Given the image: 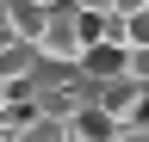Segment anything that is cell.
<instances>
[{
    "mask_svg": "<svg viewBox=\"0 0 149 142\" xmlns=\"http://www.w3.org/2000/svg\"><path fill=\"white\" fill-rule=\"evenodd\" d=\"M0 142H19V136H13V130H6V136H0Z\"/></svg>",
    "mask_w": 149,
    "mask_h": 142,
    "instance_id": "cell-12",
    "label": "cell"
},
{
    "mask_svg": "<svg viewBox=\"0 0 149 142\" xmlns=\"http://www.w3.org/2000/svg\"><path fill=\"white\" fill-rule=\"evenodd\" d=\"M68 136H74V142H112V136H118V123H112L100 105H81V111L68 117Z\"/></svg>",
    "mask_w": 149,
    "mask_h": 142,
    "instance_id": "cell-5",
    "label": "cell"
},
{
    "mask_svg": "<svg viewBox=\"0 0 149 142\" xmlns=\"http://www.w3.org/2000/svg\"><path fill=\"white\" fill-rule=\"evenodd\" d=\"M37 56L56 62V68H81V56H87V19L74 6H56L44 19V31H37Z\"/></svg>",
    "mask_w": 149,
    "mask_h": 142,
    "instance_id": "cell-1",
    "label": "cell"
},
{
    "mask_svg": "<svg viewBox=\"0 0 149 142\" xmlns=\"http://www.w3.org/2000/svg\"><path fill=\"white\" fill-rule=\"evenodd\" d=\"M19 142H68V117H50V111H31L25 123L13 130Z\"/></svg>",
    "mask_w": 149,
    "mask_h": 142,
    "instance_id": "cell-6",
    "label": "cell"
},
{
    "mask_svg": "<svg viewBox=\"0 0 149 142\" xmlns=\"http://www.w3.org/2000/svg\"><path fill=\"white\" fill-rule=\"evenodd\" d=\"M0 136H6V130H0Z\"/></svg>",
    "mask_w": 149,
    "mask_h": 142,
    "instance_id": "cell-14",
    "label": "cell"
},
{
    "mask_svg": "<svg viewBox=\"0 0 149 142\" xmlns=\"http://www.w3.org/2000/svg\"><path fill=\"white\" fill-rule=\"evenodd\" d=\"M31 6H44V12H56V6H74V0H31Z\"/></svg>",
    "mask_w": 149,
    "mask_h": 142,
    "instance_id": "cell-11",
    "label": "cell"
},
{
    "mask_svg": "<svg viewBox=\"0 0 149 142\" xmlns=\"http://www.w3.org/2000/svg\"><path fill=\"white\" fill-rule=\"evenodd\" d=\"M124 74L137 86H149V49H130V56H124Z\"/></svg>",
    "mask_w": 149,
    "mask_h": 142,
    "instance_id": "cell-8",
    "label": "cell"
},
{
    "mask_svg": "<svg viewBox=\"0 0 149 142\" xmlns=\"http://www.w3.org/2000/svg\"><path fill=\"white\" fill-rule=\"evenodd\" d=\"M124 49H149V6L124 19Z\"/></svg>",
    "mask_w": 149,
    "mask_h": 142,
    "instance_id": "cell-7",
    "label": "cell"
},
{
    "mask_svg": "<svg viewBox=\"0 0 149 142\" xmlns=\"http://www.w3.org/2000/svg\"><path fill=\"white\" fill-rule=\"evenodd\" d=\"M37 62H44L37 43H6V49H0V80H6V86H25L37 74Z\"/></svg>",
    "mask_w": 149,
    "mask_h": 142,
    "instance_id": "cell-4",
    "label": "cell"
},
{
    "mask_svg": "<svg viewBox=\"0 0 149 142\" xmlns=\"http://www.w3.org/2000/svg\"><path fill=\"white\" fill-rule=\"evenodd\" d=\"M0 6H6V0H0Z\"/></svg>",
    "mask_w": 149,
    "mask_h": 142,
    "instance_id": "cell-13",
    "label": "cell"
},
{
    "mask_svg": "<svg viewBox=\"0 0 149 142\" xmlns=\"http://www.w3.org/2000/svg\"><path fill=\"white\" fill-rule=\"evenodd\" d=\"M149 0H112V19H130V12H143Z\"/></svg>",
    "mask_w": 149,
    "mask_h": 142,
    "instance_id": "cell-9",
    "label": "cell"
},
{
    "mask_svg": "<svg viewBox=\"0 0 149 142\" xmlns=\"http://www.w3.org/2000/svg\"><path fill=\"white\" fill-rule=\"evenodd\" d=\"M6 43H19V37H13V25H6V6H0V49H6Z\"/></svg>",
    "mask_w": 149,
    "mask_h": 142,
    "instance_id": "cell-10",
    "label": "cell"
},
{
    "mask_svg": "<svg viewBox=\"0 0 149 142\" xmlns=\"http://www.w3.org/2000/svg\"><path fill=\"white\" fill-rule=\"evenodd\" d=\"M124 56H130L124 43H87V56H81V80H112V74H124Z\"/></svg>",
    "mask_w": 149,
    "mask_h": 142,
    "instance_id": "cell-3",
    "label": "cell"
},
{
    "mask_svg": "<svg viewBox=\"0 0 149 142\" xmlns=\"http://www.w3.org/2000/svg\"><path fill=\"white\" fill-rule=\"evenodd\" d=\"M93 86V105L112 117V123H130V111H137V99H143V86L130 80V74H112V80H87Z\"/></svg>",
    "mask_w": 149,
    "mask_h": 142,
    "instance_id": "cell-2",
    "label": "cell"
}]
</instances>
